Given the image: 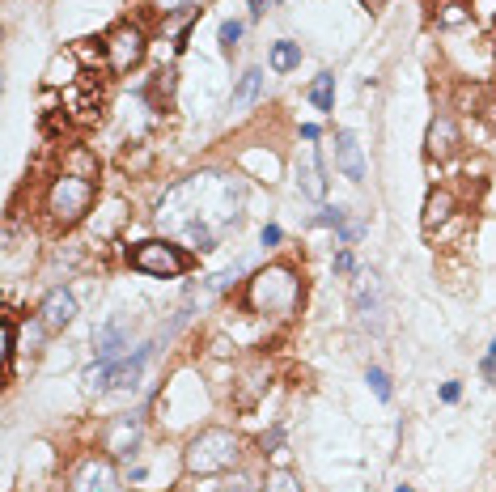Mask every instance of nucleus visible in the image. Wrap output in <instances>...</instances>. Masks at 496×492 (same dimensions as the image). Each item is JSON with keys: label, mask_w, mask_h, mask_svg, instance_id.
<instances>
[{"label": "nucleus", "mask_w": 496, "mask_h": 492, "mask_svg": "<svg viewBox=\"0 0 496 492\" xmlns=\"http://www.w3.org/2000/svg\"><path fill=\"white\" fill-rule=\"evenodd\" d=\"M301 297H306V285L293 263H267L246 280V306L259 319H293Z\"/></svg>", "instance_id": "obj_1"}, {"label": "nucleus", "mask_w": 496, "mask_h": 492, "mask_svg": "<svg viewBox=\"0 0 496 492\" xmlns=\"http://www.w3.org/2000/svg\"><path fill=\"white\" fill-rule=\"evenodd\" d=\"M93 200H98L93 178L64 170V174L51 178V187H47V195H42V212H47V221H51L55 229H72V225H81V221L89 217Z\"/></svg>", "instance_id": "obj_2"}, {"label": "nucleus", "mask_w": 496, "mask_h": 492, "mask_svg": "<svg viewBox=\"0 0 496 492\" xmlns=\"http://www.w3.org/2000/svg\"><path fill=\"white\" fill-rule=\"evenodd\" d=\"M242 442H238V433L233 429H200L191 442H187V450H183V463H187V471L191 476H221V471H229L233 463H238V450Z\"/></svg>", "instance_id": "obj_3"}, {"label": "nucleus", "mask_w": 496, "mask_h": 492, "mask_svg": "<svg viewBox=\"0 0 496 492\" xmlns=\"http://www.w3.org/2000/svg\"><path fill=\"white\" fill-rule=\"evenodd\" d=\"M127 263L144 276H157V280H174L183 272H191V255L166 238H149V242H136L127 251Z\"/></svg>", "instance_id": "obj_4"}, {"label": "nucleus", "mask_w": 496, "mask_h": 492, "mask_svg": "<svg viewBox=\"0 0 496 492\" xmlns=\"http://www.w3.org/2000/svg\"><path fill=\"white\" fill-rule=\"evenodd\" d=\"M102 59H106V68H110L115 76L132 72V68L144 59V30H140L136 21H119V25L102 38Z\"/></svg>", "instance_id": "obj_5"}, {"label": "nucleus", "mask_w": 496, "mask_h": 492, "mask_svg": "<svg viewBox=\"0 0 496 492\" xmlns=\"http://www.w3.org/2000/svg\"><path fill=\"white\" fill-rule=\"evenodd\" d=\"M68 492H119V471L106 454H85L68 471Z\"/></svg>", "instance_id": "obj_6"}, {"label": "nucleus", "mask_w": 496, "mask_h": 492, "mask_svg": "<svg viewBox=\"0 0 496 492\" xmlns=\"http://www.w3.org/2000/svg\"><path fill=\"white\" fill-rule=\"evenodd\" d=\"M357 314H361V323H365V327L382 331L386 302H382V280H378V272H365V276L357 280Z\"/></svg>", "instance_id": "obj_7"}, {"label": "nucleus", "mask_w": 496, "mask_h": 492, "mask_svg": "<svg viewBox=\"0 0 496 492\" xmlns=\"http://www.w3.org/2000/svg\"><path fill=\"white\" fill-rule=\"evenodd\" d=\"M425 149H429V157H437V161H450V157L463 149V132H458V123H454L450 115H437V119L429 123Z\"/></svg>", "instance_id": "obj_8"}, {"label": "nucleus", "mask_w": 496, "mask_h": 492, "mask_svg": "<svg viewBox=\"0 0 496 492\" xmlns=\"http://www.w3.org/2000/svg\"><path fill=\"white\" fill-rule=\"evenodd\" d=\"M335 170H340L348 183H365V153H361L357 132H348V127L335 132Z\"/></svg>", "instance_id": "obj_9"}, {"label": "nucleus", "mask_w": 496, "mask_h": 492, "mask_svg": "<svg viewBox=\"0 0 496 492\" xmlns=\"http://www.w3.org/2000/svg\"><path fill=\"white\" fill-rule=\"evenodd\" d=\"M93 344H98V361H123V353L132 348V327L123 319H110L98 327Z\"/></svg>", "instance_id": "obj_10"}, {"label": "nucleus", "mask_w": 496, "mask_h": 492, "mask_svg": "<svg viewBox=\"0 0 496 492\" xmlns=\"http://www.w3.org/2000/svg\"><path fill=\"white\" fill-rule=\"evenodd\" d=\"M38 319L47 323V331H64L72 319H76V297L68 289H51L38 306Z\"/></svg>", "instance_id": "obj_11"}, {"label": "nucleus", "mask_w": 496, "mask_h": 492, "mask_svg": "<svg viewBox=\"0 0 496 492\" xmlns=\"http://www.w3.org/2000/svg\"><path fill=\"white\" fill-rule=\"evenodd\" d=\"M136 446H140V416H115L106 425V450L123 459V454H136Z\"/></svg>", "instance_id": "obj_12"}, {"label": "nucleus", "mask_w": 496, "mask_h": 492, "mask_svg": "<svg viewBox=\"0 0 496 492\" xmlns=\"http://www.w3.org/2000/svg\"><path fill=\"white\" fill-rule=\"evenodd\" d=\"M149 357H153V344L136 348V353H132V357H123V361H110V387H119V391L136 387V382H140V374H144V365H149Z\"/></svg>", "instance_id": "obj_13"}, {"label": "nucleus", "mask_w": 496, "mask_h": 492, "mask_svg": "<svg viewBox=\"0 0 496 492\" xmlns=\"http://www.w3.org/2000/svg\"><path fill=\"white\" fill-rule=\"evenodd\" d=\"M454 208H458V200H454V191H446V187H437L433 195H429V204H425V234H433V229H442L450 217H454Z\"/></svg>", "instance_id": "obj_14"}, {"label": "nucleus", "mask_w": 496, "mask_h": 492, "mask_svg": "<svg viewBox=\"0 0 496 492\" xmlns=\"http://www.w3.org/2000/svg\"><path fill=\"white\" fill-rule=\"evenodd\" d=\"M267 391V361L259 357V361H250L246 370H242V391H238V408H250L259 395Z\"/></svg>", "instance_id": "obj_15"}, {"label": "nucleus", "mask_w": 496, "mask_h": 492, "mask_svg": "<svg viewBox=\"0 0 496 492\" xmlns=\"http://www.w3.org/2000/svg\"><path fill=\"white\" fill-rule=\"evenodd\" d=\"M259 93H263V72H259V68H246V72L238 76V89H233L229 106H233V110H246L250 102H259Z\"/></svg>", "instance_id": "obj_16"}, {"label": "nucleus", "mask_w": 496, "mask_h": 492, "mask_svg": "<svg viewBox=\"0 0 496 492\" xmlns=\"http://www.w3.org/2000/svg\"><path fill=\"white\" fill-rule=\"evenodd\" d=\"M297 183H301V191H306L310 200H323V195H327V178H323V157H318V153H310L306 170H297Z\"/></svg>", "instance_id": "obj_17"}, {"label": "nucleus", "mask_w": 496, "mask_h": 492, "mask_svg": "<svg viewBox=\"0 0 496 492\" xmlns=\"http://www.w3.org/2000/svg\"><path fill=\"white\" fill-rule=\"evenodd\" d=\"M310 102H314L323 115L335 110V76H331V72H318V76H314V85H310Z\"/></svg>", "instance_id": "obj_18"}, {"label": "nucleus", "mask_w": 496, "mask_h": 492, "mask_svg": "<svg viewBox=\"0 0 496 492\" xmlns=\"http://www.w3.org/2000/svg\"><path fill=\"white\" fill-rule=\"evenodd\" d=\"M297 64H301V42H289V38L272 42V68L276 72H293Z\"/></svg>", "instance_id": "obj_19"}, {"label": "nucleus", "mask_w": 496, "mask_h": 492, "mask_svg": "<svg viewBox=\"0 0 496 492\" xmlns=\"http://www.w3.org/2000/svg\"><path fill=\"white\" fill-rule=\"evenodd\" d=\"M259 492H301V480H297L293 471L276 467V471H267V480H263V488Z\"/></svg>", "instance_id": "obj_20"}, {"label": "nucleus", "mask_w": 496, "mask_h": 492, "mask_svg": "<svg viewBox=\"0 0 496 492\" xmlns=\"http://www.w3.org/2000/svg\"><path fill=\"white\" fill-rule=\"evenodd\" d=\"M365 382L374 387V395H378L382 404H391V374H386L382 365H369V370H365Z\"/></svg>", "instance_id": "obj_21"}, {"label": "nucleus", "mask_w": 496, "mask_h": 492, "mask_svg": "<svg viewBox=\"0 0 496 492\" xmlns=\"http://www.w3.org/2000/svg\"><path fill=\"white\" fill-rule=\"evenodd\" d=\"M0 323H4V365H13V357H17V319L4 310Z\"/></svg>", "instance_id": "obj_22"}, {"label": "nucleus", "mask_w": 496, "mask_h": 492, "mask_svg": "<svg viewBox=\"0 0 496 492\" xmlns=\"http://www.w3.org/2000/svg\"><path fill=\"white\" fill-rule=\"evenodd\" d=\"M217 34H221V51L229 55V51L238 47V38H242V21H233V17H229V21H221V30H217Z\"/></svg>", "instance_id": "obj_23"}, {"label": "nucleus", "mask_w": 496, "mask_h": 492, "mask_svg": "<svg viewBox=\"0 0 496 492\" xmlns=\"http://www.w3.org/2000/svg\"><path fill=\"white\" fill-rule=\"evenodd\" d=\"M170 89H174V68H161L157 81H153V93L157 98H170Z\"/></svg>", "instance_id": "obj_24"}, {"label": "nucleus", "mask_w": 496, "mask_h": 492, "mask_svg": "<svg viewBox=\"0 0 496 492\" xmlns=\"http://www.w3.org/2000/svg\"><path fill=\"white\" fill-rule=\"evenodd\" d=\"M344 217H348L344 208H323V212L314 217V225H331V229H340V225H344Z\"/></svg>", "instance_id": "obj_25"}, {"label": "nucleus", "mask_w": 496, "mask_h": 492, "mask_svg": "<svg viewBox=\"0 0 496 492\" xmlns=\"http://www.w3.org/2000/svg\"><path fill=\"white\" fill-rule=\"evenodd\" d=\"M280 442H284V425H276L272 433H263V437H259V450H263V454H276Z\"/></svg>", "instance_id": "obj_26"}, {"label": "nucleus", "mask_w": 496, "mask_h": 492, "mask_svg": "<svg viewBox=\"0 0 496 492\" xmlns=\"http://www.w3.org/2000/svg\"><path fill=\"white\" fill-rule=\"evenodd\" d=\"M238 276H242V268H238V263H233V268H229V272H221V276H217V280H212V289H217V293H225V289H229V285H238Z\"/></svg>", "instance_id": "obj_27"}, {"label": "nucleus", "mask_w": 496, "mask_h": 492, "mask_svg": "<svg viewBox=\"0 0 496 492\" xmlns=\"http://www.w3.org/2000/svg\"><path fill=\"white\" fill-rule=\"evenodd\" d=\"M484 378L488 382L496 378V336H492V344H488V353H484Z\"/></svg>", "instance_id": "obj_28"}, {"label": "nucleus", "mask_w": 496, "mask_h": 492, "mask_svg": "<svg viewBox=\"0 0 496 492\" xmlns=\"http://www.w3.org/2000/svg\"><path fill=\"white\" fill-rule=\"evenodd\" d=\"M467 13H463V4H446V13H442V25H458Z\"/></svg>", "instance_id": "obj_29"}, {"label": "nucleus", "mask_w": 496, "mask_h": 492, "mask_svg": "<svg viewBox=\"0 0 496 492\" xmlns=\"http://www.w3.org/2000/svg\"><path fill=\"white\" fill-rule=\"evenodd\" d=\"M280 238H284V234H280V225H263V234H259V242H263V246H280Z\"/></svg>", "instance_id": "obj_30"}, {"label": "nucleus", "mask_w": 496, "mask_h": 492, "mask_svg": "<svg viewBox=\"0 0 496 492\" xmlns=\"http://www.w3.org/2000/svg\"><path fill=\"white\" fill-rule=\"evenodd\" d=\"M458 399H463V387L458 382H446L442 387V404H458Z\"/></svg>", "instance_id": "obj_31"}, {"label": "nucleus", "mask_w": 496, "mask_h": 492, "mask_svg": "<svg viewBox=\"0 0 496 492\" xmlns=\"http://www.w3.org/2000/svg\"><path fill=\"white\" fill-rule=\"evenodd\" d=\"M335 272H352V251H340L335 255Z\"/></svg>", "instance_id": "obj_32"}, {"label": "nucleus", "mask_w": 496, "mask_h": 492, "mask_svg": "<svg viewBox=\"0 0 496 492\" xmlns=\"http://www.w3.org/2000/svg\"><path fill=\"white\" fill-rule=\"evenodd\" d=\"M157 8H166V13H174V8H191L187 0H157Z\"/></svg>", "instance_id": "obj_33"}, {"label": "nucleus", "mask_w": 496, "mask_h": 492, "mask_svg": "<svg viewBox=\"0 0 496 492\" xmlns=\"http://www.w3.org/2000/svg\"><path fill=\"white\" fill-rule=\"evenodd\" d=\"M318 136H323L318 123H306V127H301V140H318Z\"/></svg>", "instance_id": "obj_34"}, {"label": "nucleus", "mask_w": 496, "mask_h": 492, "mask_svg": "<svg viewBox=\"0 0 496 492\" xmlns=\"http://www.w3.org/2000/svg\"><path fill=\"white\" fill-rule=\"evenodd\" d=\"M272 0H250V17H263V8H267Z\"/></svg>", "instance_id": "obj_35"}, {"label": "nucleus", "mask_w": 496, "mask_h": 492, "mask_svg": "<svg viewBox=\"0 0 496 492\" xmlns=\"http://www.w3.org/2000/svg\"><path fill=\"white\" fill-rule=\"evenodd\" d=\"M225 492H250V484H246V480H238V484H229Z\"/></svg>", "instance_id": "obj_36"}, {"label": "nucleus", "mask_w": 496, "mask_h": 492, "mask_svg": "<svg viewBox=\"0 0 496 492\" xmlns=\"http://www.w3.org/2000/svg\"><path fill=\"white\" fill-rule=\"evenodd\" d=\"M484 115H488V119H492V123H496V98H492V102H488V106H484Z\"/></svg>", "instance_id": "obj_37"}, {"label": "nucleus", "mask_w": 496, "mask_h": 492, "mask_svg": "<svg viewBox=\"0 0 496 492\" xmlns=\"http://www.w3.org/2000/svg\"><path fill=\"white\" fill-rule=\"evenodd\" d=\"M361 4H365V8H382L386 0H361Z\"/></svg>", "instance_id": "obj_38"}, {"label": "nucleus", "mask_w": 496, "mask_h": 492, "mask_svg": "<svg viewBox=\"0 0 496 492\" xmlns=\"http://www.w3.org/2000/svg\"><path fill=\"white\" fill-rule=\"evenodd\" d=\"M395 492H416V488H408V484H403V488H395Z\"/></svg>", "instance_id": "obj_39"}]
</instances>
